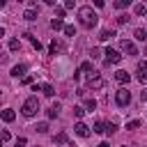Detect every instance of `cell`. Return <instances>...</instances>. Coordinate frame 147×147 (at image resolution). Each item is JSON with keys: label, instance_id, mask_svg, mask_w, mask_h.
Here are the masks:
<instances>
[{"label": "cell", "instance_id": "1", "mask_svg": "<svg viewBox=\"0 0 147 147\" xmlns=\"http://www.w3.org/2000/svg\"><path fill=\"white\" fill-rule=\"evenodd\" d=\"M78 18H80V25H83V28H94V25L99 23V16H96V11H94L90 5H83V7L78 9Z\"/></svg>", "mask_w": 147, "mask_h": 147}, {"label": "cell", "instance_id": "2", "mask_svg": "<svg viewBox=\"0 0 147 147\" xmlns=\"http://www.w3.org/2000/svg\"><path fill=\"white\" fill-rule=\"evenodd\" d=\"M21 113H23L25 117L37 115V113H39V99H37V96H28V99L23 101V106H21Z\"/></svg>", "mask_w": 147, "mask_h": 147}, {"label": "cell", "instance_id": "3", "mask_svg": "<svg viewBox=\"0 0 147 147\" xmlns=\"http://www.w3.org/2000/svg\"><path fill=\"white\" fill-rule=\"evenodd\" d=\"M106 85V80H103V76L99 74V71H92L90 76H87V87L90 90H101Z\"/></svg>", "mask_w": 147, "mask_h": 147}, {"label": "cell", "instance_id": "4", "mask_svg": "<svg viewBox=\"0 0 147 147\" xmlns=\"http://www.w3.org/2000/svg\"><path fill=\"white\" fill-rule=\"evenodd\" d=\"M115 103H117L119 108L129 106V103H131V92H129L126 87H119V90L115 92Z\"/></svg>", "mask_w": 147, "mask_h": 147}, {"label": "cell", "instance_id": "5", "mask_svg": "<svg viewBox=\"0 0 147 147\" xmlns=\"http://www.w3.org/2000/svg\"><path fill=\"white\" fill-rule=\"evenodd\" d=\"M103 55H106V64H117L119 60H122V55H119V51H115V48H106L103 51Z\"/></svg>", "mask_w": 147, "mask_h": 147}, {"label": "cell", "instance_id": "6", "mask_svg": "<svg viewBox=\"0 0 147 147\" xmlns=\"http://www.w3.org/2000/svg\"><path fill=\"white\" fill-rule=\"evenodd\" d=\"M119 48H122L124 53H129V55H138L136 44H133V41H129V39H122V41H119Z\"/></svg>", "mask_w": 147, "mask_h": 147}, {"label": "cell", "instance_id": "7", "mask_svg": "<svg viewBox=\"0 0 147 147\" xmlns=\"http://www.w3.org/2000/svg\"><path fill=\"white\" fill-rule=\"evenodd\" d=\"M74 131L80 136V138H87L90 136V126L85 124V122H76V126H74Z\"/></svg>", "mask_w": 147, "mask_h": 147}, {"label": "cell", "instance_id": "8", "mask_svg": "<svg viewBox=\"0 0 147 147\" xmlns=\"http://www.w3.org/2000/svg\"><path fill=\"white\" fill-rule=\"evenodd\" d=\"M25 71H28V64L21 62V64H16V67L11 69V76H14V78H25Z\"/></svg>", "mask_w": 147, "mask_h": 147}, {"label": "cell", "instance_id": "9", "mask_svg": "<svg viewBox=\"0 0 147 147\" xmlns=\"http://www.w3.org/2000/svg\"><path fill=\"white\" fill-rule=\"evenodd\" d=\"M115 80L124 85V83H129V80H131V76H129V71H124V69H119V71H115Z\"/></svg>", "mask_w": 147, "mask_h": 147}, {"label": "cell", "instance_id": "10", "mask_svg": "<svg viewBox=\"0 0 147 147\" xmlns=\"http://www.w3.org/2000/svg\"><path fill=\"white\" fill-rule=\"evenodd\" d=\"M0 117H2V122H14L16 119V113L11 108H5V110H0Z\"/></svg>", "mask_w": 147, "mask_h": 147}, {"label": "cell", "instance_id": "11", "mask_svg": "<svg viewBox=\"0 0 147 147\" xmlns=\"http://www.w3.org/2000/svg\"><path fill=\"white\" fill-rule=\"evenodd\" d=\"M113 37H117V34H115V30H110V28H103V30H101V34H99V39H101V41H108V39H113Z\"/></svg>", "mask_w": 147, "mask_h": 147}, {"label": "cell", "instance_id": "12", "mask_svg": "<svg viewBox=\"0 0 147 147\" xmlns=\"http://www.w3.org/2000/svg\"><path fill=\"white\" fill-rule=\"evenodd\" d=\"M37 11H39V9H32V7H28V9L23 11V18H25V21H37Z\"/></svg>", "mask_w": 147, "mask_h": 147}, {"label": "cell", "instance_id": "13", "mask_svg": "<svg viewBox=\"0 0 147 147\" xmlns=\"http://www.w3.org/2000/svg\"><path fill=\"white\" fill-rule=\"evenodd\" d=\"M133 37H136L138 41H147V30H145V28H136Z\"/></svg>", "mask_w": 147, "mask_h": 147}, {"label": "cell", "instance_id": "14", "mask_svg": "<svg viewBox=\"0 0 147 147\" xmlns=\"http://www.w3.org/2000/svg\"><path fill=\"white\" fill-rule=\"evenodd\" d=\"M46 115H48V119H53V117H57L60 115V103H53L48 110H46Z\"/></svg>", "mask_w": 147, "mask_h": 147}, {"label": "cell", "instance_id": "15", "mask_svg": "<svg viewBox=\"0 0 147 147\" xmlns=\"http://www.w3.org/2000/svg\"><path fill=\"white\" fill-rule=\"evenodd\" d=\"M48 51H51V53L55 55L57 51H62V41H57V39H53V41H51V46H48Z\"/></svg>", "mask_w": 147, "mask_h": 147}, {"label": "cell", "instance_id": "16", "mask_svg": "<svg viewBox=\"0 0 147 147\" xmlns=\"http://www.w3.org/2000/svg\"><path fill=\"white\" fill-rule=\"evenodd\" d=\"M129 5H131V0H115V2H113L115 9H126Z\"/></svg>", "mask_w": 147, "mask_h": 147}, {"label": "cell", "instance_id": "17", "mask_svg": "<svg viewBox=\"0 0 147 147\" xmlns=\"http://www.w3.org/2000/svg\"><path fill=\"white\" fill-rule=\"evenodd\" d=\"M51 28H53V30H64V21H62V18H53V21H51Z\"/></svg>", "mask_w": 147, "mask_h": 147}, {"label": "cell", "instance_id": "18", "mask_svg": "<svg viewBox=\"0 0 147 147\" xmlns=\"http://www.w3.org/2000/svg\"><path fill=\"white\" fill-rule=\"evenodd\" d=\"M41 92H44L46 96H53V94H55V87L48 85V83H44V85H41Z\"/></svg>", "mask_w": 147, "mask_h": 147}, {"label": "cell", "instance_id": "19", "mask_svg": "<svg viewBox=\"0 0 147 147\" xmlns=\"http://www.w3.org/2000/svg\"><path fill=\"white\" fill-rule=\"evenodd\" d=\"M83 108H85V110H96V101H94L92 96H87V99H85V106H83Z\"/></svg>", "mask_w": 147, "mask_h": 147}, {"label": "cell", "instance_id": "20", "mask_svg": "<svg viewBox=\"0 0 147 147\" xmlns=\"http://www.w3.org/2000/svg\"><path fill=\"white\" fill-rule=\"evenodd\" d=\"M34 131H37V133H48V122H39V124L34 126Z\"/></svg>", "mask_w": 147, "mask_h": 147}, {"label": "cell", "instance_id": "21", "mask_svg": "<svg viewBox=\"0 0 147 147\" xmlns=\"http://www.w3.org/2000/svg\"><path fill=\"white\" fill-rule=\"evenodd\" d=\"M9 51H14V53L21 51V41L18 39H9Z\"/></svg>", "mask_w": 147, "mask_h": 147}, {"label": "cell", "instance_id": "22", "mask_svg": "<svg viewBox=\"0 0 147 147\" xmlns=\"http://www.w3.org/2000/svg\"><path fill=\"white\" fill-rule=\"evenodd\" d=\"M94 131H96V133H106V122H101V119L94 122Z\"/></svg>", "mask_w": 147, "mask_h": 147}, {"label": "cell", "instance_id": "23", "mask_svg": "<svg viewBox=\"0 0 147 147\" xmlns=\"http://www.w3.org/2000/svg\"><path fill=\"white\" fill-rule=\"evenodd\" d=\"M145 11H147V7H145V5H136V7H133V14H136V16H142Z\"/></svg>", "mask_w": 147, "mask_h": 147}, {"label": "cell", "instance_id": "24", "mask_svg": "<svg viewBox=\"0 0 147 147\" xmlns=\"http://www.w3.org/2000/svg\"><path fill=\"white\" fill-rule=\"evenodd\" d=\"M115 131H117V124H115V122H108V124H106V133H108V136H113Z\"/></svg>", "mask_w": 147, "mask_h": 147}, {"label": "cell", "instance_id": "25", "mask_svg": "<svg viewBox=\"0 0 147 147\" xmlns=\"http://www.w3.org/2000/svg\"><path fill=\"white\" fill-rule=\"evenodd\" d=\"M74 115H76V117L80 119V117L85 115V108H83V106H74Z\"/></svg>", "mask_w": 147, "mask_h": 147}, {"label": "cell", "instance_id": "26", "mask_svg": "<svg viewBox=\"0 0 147 147\" xmlns=\"http://www.w3.org/2000/svg\"><path fill=\"white\" fill-rule=\"evenodd\" d=\"M64 34H67V37H74V34H76V28H74V25H64Z\"/></svg>", "mask_w": 147, "mask_h": 147}, {"label": "cell", "instance_id": "27", "mask_svg": "<svg viewBox=\"0 0 147 147\" xmlns=\"http://www.w3.org/2000/svg\"><path fill=\"white\" fill-rule=\"evenodd\" d=\"M138 71L140 74H147V60H140L138 62Z\"/></svg>", "mask_w": 147, "mask_h": 147}, {"label": "cell", "instance_id": "28", "mask_svg": "<svg viewBox=\"0 0 147 147\" xmlns=\"http://www.w3.org/2000/svg\"><path fill=\"white\" fill-rule=\"evenodd\" d=\"M9 138H11V136H9V131H7V129H2V131H0V140H2V142H7Z\"/></svg>", "mask_w": 147, "mask_h": 147}, {"label": "cell", "instance_id": "29", "mask_svg": "<svg viewBox=\"0 0 147 147\" xmlns=\"http://www.w3.org/2000/svg\"><path fill=\"white\" fill-rule=\"evenodd\" d=\"M55 14H57V18H64L67 9H64V7H55Z\"/></svg>", "mask_w": 147, "mask_h": 147}, {"label": "cell", "instance_id": "30", "mask_svg": "<svg viewBox=\"0 0 147 147\" xmlns=\"http://www.w3.org/2000/svg\"><path fill=\"white\" fill-rule=\"evenodd\" d=\"M117 23H119V25L129 23V16H126V14H119V16H117Z\"/></svg>", "mask_w": 147, "mask_h": 147}, {"label": "cell", "instance_id": "31", "mask_svg": "<svg viewBox=\"0 0 147 147\" xmlns=\"http://www.w3.org/2000/svg\"><path fill=\"white\" fill-rule=\"evenodd\" d=\"M140 126V119H131L129 124H126V129H138Z\"/></svg>", "mask_w": 147, "mask_h": 147}, {"label": "cell", "instance_id": "32", "mask_svg": "<svg viewBox=\"0 0 147 147\" xmlns=\"http://www.w3.org/2000/svg\"><path fill=\"white\" fill-rule=\"evenodd\" d=\"M55 142H67V133H57V138H55Z\"/></svg>", "mask_w": 147, "mask_h": 147}, {"label": "cell", "instance_id": "33", "mask_svg": "<svg viewBox=\"0 0 147 147\" xmlns=\"http://www.w3.org/2000/svg\"><path fill=\"white\" fill-rule=\"evenodd\" d=\"M74 7H76L74 0H67V2H64V9H74Z\"/></svg>", "mask_w": 147, "mask_h": 147}, {"label": "cell", "instance_id": "34", "mask_svg": "<svg viewBox=\"0 0 147 147\" xmlns=\"http://www.w3.org/2000/svg\"><path fill=\"white\" fill-rule=\"evenodd\" d=\"M90 55H92V60H94V57H99V55H101V51H99V48H92V53H90Z\"/></svg>", "mask_w": 147, "mask_h": 147}, {"label": "cell", "instance_id": "35", "mask_svg": "<svg viewBox=\"0 0 147 147\" xmlns=\"http://www.w3.org/2000/svg\"><path fill=\"white\" fill-rule=\"evenodd\" d=\"M32 92H41V85L39 83H32Z\"/></svg>", "mask_w": 147, "mask_h": 147}, {"label": "cell", "instance_id": "36", "mask_svg": "<svg viewBox=\"0 0 147 147\" xmlns=\"http://www.w3.org/2000/svg\"><path fill=\"white\" fill-rule=\"evenodd\" d=\"M25 142H28L25 138H18V140H16V145H18V147H25Z\"/></svg>", "mask_w": 147, "mask_h": 147}, {"label": "cell", "instance_id": "37", "mask_svg": "<svg viewBox=\"0 0 147 147\" xmlns=\"http://www.w3.org/2000/svg\"><path fill=\"white\" fill-rule=\"evenodd\" d=\"M138 80H140V83H147V74H140V76H138Z\"/></svg>", "mask_w": 147, "mask_h": 147}, {"label": "cell", "instance_id": "38", "mask_svg": "<svg viewBox=\"0 0 147 147\" xmlns=\"http://www.w3.org/2000/svg\"><path fill=\"white\" fill-rule=\"evenodd\" d=\"M140 99H142V101H147V90H145V92L140 94Z\"/></svg>", "mask_w": 147, "mask_h": 147}, {"label": "cell", "instance_id": "39", "mask_svg": "<svg viewBox=\"0 0 147 147\" xmlns=\"http://www.w3.org/2000/svg\"><path fill=\"white\" fill-rule=\"evenodd\" d=\"M99 147H110V142H101V145H99Z\"/></svg>", "mask_w": 147, "mask_h": 147}, {"label": "cell", "instance_id": "40", "mask_svg": "<svg viewBox=\"0 0 147 147\" xmlns=\"http://www.w3.org/2000/svg\"><path fill=\"white\" fill-rule=\"evenodd\" d=\"M0 37H5V28L2 25H0Z\"/></svg>", "mask_w": 147, "mask_h": 147}, {"label": "cell", "instance_id": "41", "mask_svg": "<svg viewBox=\"0 0 147 147\" xmlns=\"http://www.w3.org/2000/svg\"><path fill=\"white\" fill-rule=\"evenodd\" d=\"M145 55H147V46H145Z\"/></svg>", "mask_w": 147, "mask_h": 147}, {"label": "cell", "instance_id": "42", "mask_svg": "<svg viewBox=\"0 0 147 147\" xmlns=\"http://www.w3.org/2000/svg\"><path fill=\"white\" fill-rule=\"evenodd\" d=\"M0 147H2V140H0Z\"/></svg>", "mask_w": 147, "mask_h": 147}, {"label": "cell", "instance_id": "43", "mask_svg": "<svg viewBox=\"0 0 147 147\" xmlns=\"http://www.w3.org/2000/svg\"><path fill=\"white\" fill-rule=\"evenodd\" d=\"M16 147H18V145H16Z\"/></svg>", "mask_w": 147, "mask_h": 147}]
</instances>
